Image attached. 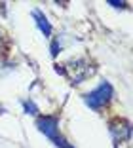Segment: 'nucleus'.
Listing matches in <instances>:
<instances>
[{
  "instance_id": "nucleus-1",
  "label": "nucleus",
  "mask_w": 133,
  "mask_h": 148,
  "mask_svg": "<svg viewBox=\"0 0 133 148\" xmlns=\"http://www.w3.org/2000/svg\"><path fill=\"white\" fill-rule=\"evenodd\" d=\"M110 97H112V87H110V84H108V82H101L93 89V91H90L86 97H84V101H86V105L90 106V108L99 110L101 106L107 105Z\"/></svg>"
},
{
  "instance_id": "nucleus-2",
  "label": "nucleus",
  "mask_w": 133,
  "mask_h": 148,
  "mask_svg": "<svg viewBox=\"0 0 133 148\" xmlns=\"http://www.w3.org/2000/svg\"><path fill=\"white\" fill-rule=\"evenodd\" d=\"M63 72L69 74V78L72 80V84H80L84 78H88V76L93 72V69H91L84 59H78V61H72L67 69H63Z\"/></svg>"
},
{
  "instance_id": "nucleus-3",
  "label": "nucleus",
  "mask_w": 133,
  "mask_h": 148,
  "mask_svg": "<svg viewBox=\"0 0 133 148\" xmlns=\"http://www.w3.org/2000/svg\"><path fill=\"white\" fill-rule=\"evenodd\" d=\"M36 125H38V129L42 131L48 139H53L55 135H59V127H57V120L55 118H50V116L48 118H38Z\"/></svg>"
},
{
  "instance_id": "nucleus-4",
  "label": "nucleus",
  "mask_w": 133,
  "mask_h": 148,
  "mask_svg": "<svg viewBox=\"0 0 133 148\" xmlns=\"http://www.w3.org/2000/svg\"><path fill=\"white\" fill-rule=\"evenodd\" d=\"M110 133L116 140H124L131 135V127L127 122H120V123H112L110 125Z\"/></svg>"
},
{
  "instance_id": "nucleus-5",
  "label": "nucleus",
  "mask_w": 133,
  "mask_h": 148,
  "mask_svg": "<svg viewBox=\"0 0 133 148\" xmlns=\"http://www.w3.org/2000/svg\"><path fill=\"white\" fill-rule=\"evenodd\" d=\"M32 17L36 19V25H38V29L44 32V36H50L52 34V25H50V21H48V17L44 15L40 10H34L32 12Z\"/></svg>"
},
{
  "instance_id": "nucleus-6",
  "label": "nucleus",
  "mask_w": 133,
  "mask_h": 148,
  "mask_svg": "<svg viewBox=\"0 0 133 148\" xmlns=\"http://www.w3.org/2000/svg\"><path fill=\"white\" fill-rule=\"evenodd\" d=\"M23 108H25L27 114H38V108L32 101H23Z\"/></svg>"
},
{
  "instance_id": "nucleus-7",
  "label": "nucleus",
  "mask_w": 133,
  "mask_h": 148,
  "mask_svg": "<svg viewBox=\"0 0 133 148\" xmlns=\"http://www.w3.org/2000/svg\"><path fill=\"white\" fill-rule=\"evenodd\" d=\"M52 140H53V144H55V146H59V148H74V146H70V144L67 143V140H65L61 135H55Z\"/></svg>"
},
{
  "instance_id": "nucleus-8",
  "label": "nucleus",
  "mask_w": 133,
  "mask_h": 148,
  "mask_svg": "<svg viewBox=\"0 0 133 148\" xmlns=\"http://www.w3.org/2000/svg\"><path fill=\"white\" fill-rule=\"evenodd\" d=\"M59 49H61V44H59V38H55V40H53V44H52V55L55 57L57 53H59Z\"/></svg>"
},
{
  "instance_id": "nucleus-9",
  "label": "nucleus",
  "mask_w": 133,
  "mask_h": 148,
  "mask_svg": "<svg viewBox=\"0 0 133 148\" xmlns=\"http://www.w3.org/2000/svg\"><path fill=\"white\" fill-rule=\"evenodd\" d=\"M108 4L114 6V8H122V6H124V2H114V0H108Z\"/></svg>"
}]
</instances>
